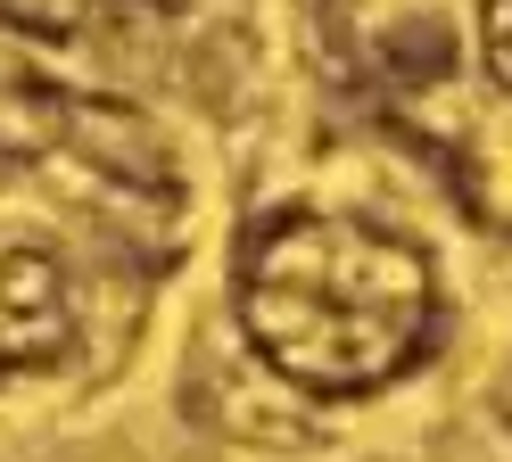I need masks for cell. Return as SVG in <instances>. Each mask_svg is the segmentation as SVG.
<instances>
[{
	"label": "cell",
	"mask_w": 512,
	"mask_h": 462,
	"mask_svg": "<svg viewBox=\"0 0 512 462\" xmlns=\"http://www.w3.org/2000/svg\"><path fill=\"white\" fill-rule=\"evenodd\" d=\"M232 314L273 380L323 405H364L438 363L455 297L413 231L356 207L281 198L240 231Z\"/></svg>",
	"instance_id": "1"
},
{
	"label": "cell",
	"mask_w": 512,
	"mask_h": 462,
	"mask_svg": "<svg viewBox=\"0 0 512 462\" xmlns=\"http://www.w3.org/2000/svg\"><path fill=\"white\" fill-rule=\"evenodd\" d=\"M83 108L91 99L75 91H34V124H9V108H0V380L50 372L83 330V231L91 223H67V215L25 223V198L67 157Z\"/></svg>",
	"instance_id": "2"
},
{
	"label": "cell",
	"mask_w": 512,
	"mask_h": 462,
	"mask_svg": "<svg viewBox=\"0 0 512 462\" xmlns=\"http://www.w3.org/2000/svg\"><path fill=\"white\" fill-rule=\"evenodd\" d=\"M108 0H0V17L25 25V33H83Z\"/></svg>",
	"instance_id": "3"
}]
</instances>
